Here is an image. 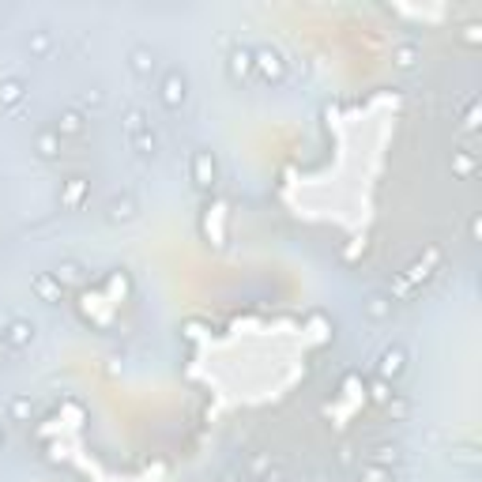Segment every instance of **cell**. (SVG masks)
Listing matches in <instances>:
<instances>
[{
	"label": "cell",
	"mask_w": 482,
	"mask_h": 482,
	"mask_svg": "<svg viewBox=\"0 0 482 482\" xmlns=\"http://www.w3.org/2000/svg\"><path fill=\"white\" fill-rule=\"evenodd\" d=\"M49 46H53V38H49V30H34V34H30V42H27L30 57H42V53H49Z\"/></svg>",
	"instance_id": "ffe728a7"
},
{
	"label": "cell",
	"mask_w": 482,
	"mask_h": 482,
	"mask_svg": "<svg viewBox=\"0 0 482 482\" xmlns=\"http://www.w3.org/2000/svg\"><path fill=\"white\" fill-rule=\"evenodd\" d=\"M362 482H392V471L377 467V463H366V467H362Z\"/></svg>",
	"instance_id": "44dd1931"
},
{
	"label": "cell",
	"mask_w": 482,
	"mask_h": 482,
	"mask_svg": "<svg viewBox=\"0 0 482 482\" xmlns=\"http://www.w3.org/2000/svg\"><path fill=\"white\" fill-rule=\"evenodd\" d=\"M128 64H132L136 75H143V80H148V75L154 72V53H151L148 46H136L132 53H128Z\"/></svg>",
	"instance_id": "ba28073f"
},
{
	"label": "cell",
	"mask_w": 482,
	"mask_h": 482,
	"mask_svg": "<svg viewBox=\"0 0 482 482\" xmlns=\"http://www.w3.org/2000/svg\"><path fill=\"white\" fill-rule=\"evenodd\" d=\"M369 463H377V467H389V463H400V449H395V445H377V449L369 452Z\"/></svg>",
	"instance_id": "9a60e30c"
},
{
	"label": "cell",
	"mask_w": 482,
	"mask_h": 482,
	"mask_svg": "<svg viewBox=\"0 0 482 482\" xmlns=\"http://www.w3.org/2000/svg\"><path fill=\"white\" fill-rule=\"evenodd\" d=\"M34 148H38L42 159H57V154H60V136L53 132V128H49V132L38 136V143H34Z\"/></svg>",
	"instance_id": "5bb4252c"
},
{
	"label": "cell",
	"mask_w": 482,
	"mask_h": 482,
	"mask_svg": "<svg viewBox=\"0 0 482 482\" xmlns=\"http://www.w3.org/2000/svg\"><path fill=\"white\" fill-rule=\"evenodd\" d=\"M30 415H34L30 395H12V403H8V418L12 422H30Z\"/></svg>",
	"instance_id": "7c38bea8"
},
{
	"label": "cell",
	"mask_w": 482,
	"mask_h": 482,
	"mask_svg": "<svg viewBox=\"0 0 482 482\" xmlns=\"http://www.w3.org/2000/svg\"><path fill=\"white\" fill-rule=\"evenodd\" d=\"M0 449H4V429H0Z\"/></svg>",
	"instance_id": "83f0119b"
},
{
	"label": "cell",
	"mask_w": 482,
	"mask_h": 482,
	"mask_svg": "<svg viewBox=\"0 0 482 482\" xmlns=\"http://www.w3.org/2000/svg\"><path fill=\"white\" fill-rule=\"evenodd\" d=\"M98 102H102L98 91H83V106H98Z\"/></svg>",
	"instance_id": "484cf974"
},
{
	"label": "cell",
	"mask_w": 482,
	"mask_h": 482,
	"mask_svg": "<svg viewBox=\"0 0 482 482\" xmlns=\"http://www.w3.org/2000/svg\"><path fill=\"white\" fill-rule=\"evenodd\" d=\"M389 411H392L395 418H403V415H407V403H403V400H395V403H392V400H389Z\"/></svg>",
	"instance_id": "cb8c5ba5"
},
{
	"label": "cell",
	"mask_w": 482,
	"mask_h": 482,
	"mask_svg": "<svg viewBox=\"0 0 482 482\" xmlns=\"http://www.w3.org/2000/svg\"><path fill=\"white\" fill-rule=\"evenodd\" d=\"M0 335H4L15 350H23V347H30V343H34V324L30 321H12V324H8V332H0Z\"/></svg>",
	"instance_id": "8992f818"
},
{
	"label": "cell",
	"mask_w": 482,
	"mask_h": 482,
	"mask_svg": "<svg viewBox=\"0 0 482 482\" xmlns=\"http://www.w3.org/2000/svg\"><path fill=\"white\" fill-rule=\"evenodd\" d=\"M366 313L373 316V321H384V316H392V301L373 294V298H366Z\"/></svg>",
	"instance_id": "e0dca14e"
},
{
	"label": "cell",
	"mask_w": 482,
	"mask_h": 482,
	"mask_svg": "<svg viewBox=\"0 0 482 482\" xmlns=\"http://www.w3.org/2000/svg\"><path fill=\"white\" fill-rule=\"evenodd\" d=\"M350 460H355V449H350V445H343V449H339V463H343V467H347Z\"/></svg>",
	"instance_id": "4316f807"
},
{
	"label": "cell",
	"mask_w": 482,
	"mask_h": 482,
	"mask_svg": "<svg viewBox=\"0 0 482 482\" xmlns=\"http://www.w3.org/2000/svg\"><path fill=\"white\" fill-rule=\"evenodd\" d=\"M215 177H219L215 154H211V151H196V154H193V181H196V188H211Z\"/></svg>",
	"instance_id": "7a4b0ae2"
},
{
	"label": "cell",
	"mask_w": 482,
	"mask_h": 482,
	"mask_svg": "<svg viewBox=\"0 0 482 482\" xmlns=\"http://www.w3.org/2000/svg\"><path fill=\"white\" fill-rule=\"evenodd\" d=\"M125 128H128V140H132L136 132H143V128H148V120H143L140 109H128V114H125Z\"/></svg>",
	"instance_id": "7402d4cb"
},
{
	"label": "cell",
	"mask_w": 482,
	"mask_h": 482,
	"mask_svg": "<svg viewBox=\"0 0 482 482\" xmlns=\"http://www.w3.org/2000/svg\"><path fill=\"white\" fill-rule=\"evenodd\" d=\"M53 275H57L60 287H68V283H80V279H83V268H80V264H72V260H64Z\"/></svg>",
	"instance_id": "ac0fdd59"
},
{
	"label": "cell",
	"mask_w": 482,
	"mask_h": 482,
	"mask_svg": "<svg viewBox=\"0 0 482 482\" xmlns=\"http://www.w3.org/2000/svg\"><path fill=\"white\" fill-rule=\"evenodd\" d=\"M87 188H91V185H87L83 177H72V181L64 185V193H60V204H64V208H75V204H83Z\"/></svg>",
	"instance_id": "30bf717a"
},
{
	"label": "cell",
	"mask_w": 482,
	"mask_h": 482,
	"mask_svg": "<svg viewBox=\"0 0 482 482\" xmlns=\"http://www.w3.org/2000/svg\"><path fill=\"white\" fill-rule=\"evenodd\" d=\"M407 369V350L403 347H389L381 355V366H377V373H381V381H395V377Z\"/></svg>",
	"instance_id": "277c9868"
},
{
	"label": "cell",
	"mask_w": 482,
	"mask_h": 482,
	"mask_svg": "<svg viewBox=\"0 0 482 482\" xmlns=\"http://www.w3.org/2000/svg\"><path fill=\"white\" fill-rule=\"evenodd\" d=\"M369 395H373L377 403H389V400H392V389H389V381H373V384H369Z\"/></svg>",
	"instance_id": "603a6c76"
},
{
	"label": "cell",
	"mask_w": 482,
	"mask_h": 482,
	"mask_svg": "<svg viewBox=\"0 0 482 482\" xmlns=\"http://www.w3.org/2000/svg\"><path fill=\"white\" fill-rule=\"evenodd\" d=\"M83 125H87V120H83L80 109H64V114L57 117V128H53V132L60 136V140H64V136H80Z\"/></svg>",
	"instance_id": "52a82bcc"
},
{
	"label": "cell",
	"mask_w": 482,
	"mask_h": 482,
	"mask_svg": "<svg viewBox=\"0 0 482 482\" xmlns=\"http://www.w3.org/2000/svg\"><path fill=\"white\" fill-rule=\"evenodd\" d=\"M30 287H34V294H38L42 301H46V305H57V301H60V294H64V287L57 283V275H53V271H42V275H34V283H30Z\"/></svg>",
	"instance_id": "5b68a950"
},
{
	"label": "cell",
	"mask_w": 482,
	"mask_h": 482,
	"mask_svg": "<svg viewBox=\"0 0 482 482\" xmlns=\"http://www.w3.org/2000/svg\"><path fill=\"white\" fill-rule=\"evenodd\" d=\"M253 68L264 80H283V72H287V64H283V57L275 49H253Z\"/></svg>",
	"instance_id": "3957f363"
},
{
	"label": "cell",
	"mask_w": 482,
	"mask_h": 482,
	"mask_svg": "<svg viewBox=\"0 0 482 482\" xmlns=\"http://www.w3.org/2000/svg\"><path fill=\"white\" fill-rule=\"evenodd\" d=\"M415 60H418V46H415V42H403V46L392 49V64L395 68H415Z\"/></svg>",
	"instance_id": "4fadbf2b"
},
{
	"label": "cell",
	"mask_w": 482,
	"mask_h": 482,
	"mask_svg": "<svg viewBox=\"0 0 482 482\" xmlns=\"http://www.w3.org/2000/svg\"><path fill=\"white\" fill-rule=\"evenodd\" d=\"M185 94H188V80L181 68H170L166 75H162V106L166 109H181L185 106Z\"/></svg>",
	"instance_id": "6da1fadb"
},
{
	"label": "cell",
	"mask_w": 482,
	"mask_h": 482,
	"mask_svg": "<svg viewBox=\"0 0 482 482\" xmlns=\"http://www.w3.org/2000/svg\"><path fill=\"white\" fill-rule=\"evenodd\" d=\"M132 215H136V200H132V196H120V200L109 204V219H114V222H125V219H132Z\"/></svg>",
	"instance_id": "2e32d148"
},
{
	"label": "cell",
	"mask_w": 482,
	"mask_h": 482,
	"mask_svg": "<svg viewBox=\"0 0 482 482\" xmlns=\"http://www.w3.org/2000/svg\"><path fill=\"white\" fill-rule=\"evenodd\" d=\"M249 72H253V49L238 46L234 53H230V75H234V80H245Z\"/></svg>",
	"instance_id": "9c48e42d"
},
{
	"label": "cell",
	"mask_w": 482,
	"mask_h": 482,
	"mask_svg": "<svg viewBox=\"0 0 482 482\" xmlns=\"http://www.w3.org/2000/svg\"><path fill=\"white\" fill-rule=\"evenodd\" d=\"M132 148L140 151V154H154V151H159V140H154L151 128H143V132H136V136H132Z\"/></svg>",
	"instance_id": "d6986e66"
},
{
	"label": "cell",
	"mask_w": 482,
	"mask_h": 482,
	"mask_svg": "<svg viewBox=\"0 0 482 482\" xmlns=\"http://www.w3.org/2000/svg\"><path fill=\"white\" fill-rule=\"evenodd\" d=\"M456 170H460V174H471V154H460V159H456Z\"/></svg>",
	"instance_id": "d4e9b609"
},
{
	"label": "cell",
	"mask_w": 482,
	"mask_h": 482,
	"mask_svg": "<svg viewBox=\"0 0 482 482\" xmlns=\"http://www.w3.org/2000/svg\"><path fill=\"white\" fill-rule=\"evenodd\" d=\"M23 80H15V75H8V80H0V106H15V102L23 98Z\"/></svg>",
	"instance_id": "8fae6325"
}]
</instances>
